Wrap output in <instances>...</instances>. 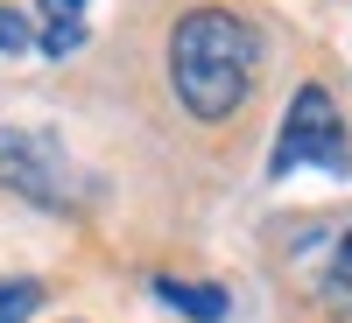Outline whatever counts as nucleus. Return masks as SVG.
Here are the masks:
<instances>
[{
	"mask_svg": "<svg viewBox=\"0 0 352 323\" xmlns=\"http://www.w3.org/2000/svg\"><path fill=\"white\" fill-rule=\"evenodd\" d=\"M261 36L232 8H190L169 36V92L184 99L190 120H232L254 92Z\"/></svg>",
	"mask_w": 352,
	"mask_h": 323,
	"instance_id": "nucleus-1",
	"label": "nucleus"
},
{
	"mask_svg": "<svg viewBox=\"0 0 352 323\" xmlns=\"http://www.w3.org/2000/svg\"><path fill=\"white\" fill-rule=\"evenodd\" d=\"M296 169H324L338 183H352V148H345V120L324 84H303L282 112V134H275V155H268V176L289 183Z\"/></svg>",
	"mask_w": 352,
	"mask_h": 323,
	"instance_id": "nucleus-2",
	"label": "nucleus"
},
{
	"mask_svg": "<svg viewBox=\"0 0 352 323\" xmlns=\"http://www.w3.org/2000/svg\"><path fill=\"white\" fill-rule=\"evenodd\" d=\"M0 183L21 190L28 204H71V162L43 134H0Z\"/></svg>",
	"mask_w": 352,
	"mask_h": 323,
	"instance_id": "nucleus-3",
	"label": "nucleus"
},
{
	"mask_svg": "<svg viewBox=\"0 0 352 323\" xmlns=\"http://www.w3.org/2000/svg\"><path fill=\"white\" fill-rule=\"evenodd\" d=\"M155 296L176 316H190V323H226V309H232L226 288H212V281H176V274H155Z\"/></svg>",
	"mask_w": 352,
	"mask_h": 323,
	"instance_id": "nucleus-4",
	"label": "nucleus"
},
{
	"mask_svg": "<svg viewBox=\"0 0 352 323\" xmlns=\"http://www.w3.org/2000/svg\"><path fill=\"white\" fill-rule=\"evenodd\" d=\"M324 302H331V316H338V323H352V232H345V239H338V253H331Z\"/></svg>",
	"mask_w": 352,
	"mask_h": 323,
	"instance_id": "nucleus-5",
	"label": "nucleus"
},
{
	"mask_svg": "<svg viewBox=\"0 0 352 323\" xmlns=\"http://www.w3.org/2000/svg\"><path fill=\"white\" fill-rule=\"evenodd\" d=\"M36 302H43V288L28 281V274L0 281V323H28V316H36Z\"/></svg>",
	"mask_w": 352,
	"mask_h": 323,
	"instance_id": "nucleus-6",
	"label": "nucleus"
},
{
	"mask_svg": "<svg viewBox=\"0 0 352 323\" xmlns=\"http://www.w3.org/2000/svg\"><path fill=\"white\" fill-rule=\"evenodd\" d=\"M43 49L50 56H78L85 49V21H43Z\"/></svg>",
	"mask_w": 352,
	"mask_h": 323,
	"instance_id": "nucleus-7",
	"label": "nucleus"
},
{
	"mask_svg": "<svg viewBox=\"0 0 352 323\" xmlns=\"http://www.w3.org/2000/svg\"><path fill=\"white\" fill-rule=\"evenodd\" d=\"M28 43H36V28H28L14 8H0V56H14V49H28Z\"/></svg>",
	"mask_w": 352,
	"mask_h": 323,
	"instance_id": "nucleus-8",
	"label": "nucleus"
},
{
	"mask_svg": "<svg viewBox=\"0 0 352 323\" xmlns=\"http://www.w3.org/2000/svg\"><path fill=\"white\" fill-rule=\"evenodd\" d=\"M43 21H85V0H43Z\"/></svg>",
	"mask_w": 352,
	"mask_h": 323,
	"instance_id": "nucleus-9",
	"label": "nucleus"
}]
</instances>
